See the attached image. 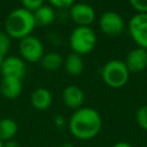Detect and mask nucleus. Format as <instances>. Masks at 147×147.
Masks as SVG:
<instances>
[{
	"mask_svg": "<svg viewBox=\"0 0 147 147\" xmlns=\"http://www.w3.org/2000/svg\"><path fill=\"white\" fill-rule=\"evenodd\" d=\"M23 90L22 79L15 77H2L0 83V92L3 98L13 100L21 95Z\"/></svg>",
	"mask_w": 147,
	"mask_h": 147,
	"instance_id": "12",
	"label": "nucleus"
},
{
	"mask_svg": "<svg viewBox=\"0 0 147 147\" xmlns=\"http://www.w3.org/2000/svg\"><path fill=\"white\" fill-rule=\"evenodd\" d=\"M48 2L51 3L53 8L67 9V8H70L75 3V0H48Z\"/></svg>",
	"mask_w": 147,
	"mask_h": 147,
	"instance_id": "21",
	"label": "nucleus"
},
{
	"mask_svg": "<svg viewBox=\"0 0 147 147\" xmlns=\"http://www.w3.org/2000/svg\"><path fill=\"white\" fill-rule=\"evenodd\" d=\"M30 101H31V106L34 109L42 111L51 107L53 96H52V93L49 92V90H47L45 87H38L32 92Z\"/></svg>",
	"mask_w": 147,
	"mask_h": 147,
	"instance_id": "13",
	"label": "nucleus"
},
{
	"mask_svg": "<svg viewBox=\"0 0 147 147\" xmlns=\"http://www.w3.org/2000/svg\"><path fill=\"white\" fill-rule=\"evenodd\" d=\"M63 57L60 53L57 52H48L46 53L42 59L40 60V65L48 71H54L57 70L59 68H61L63 65Z\"/></svg>",
	"mask_w": 147,
	"mask_h": 147,
	"instance_id": "17",
	"label": "nucleus"
},
{
	"mask_svg": "<svg viewBox=\"0 0 147 147\" xmlns=\"http://www.w3.org/2000/svg\"><path fill=\"white\" fill-rule=\"evenodd\" d=\"M33 17L37 26H47L55 21V10L52 6L42 5L33 11Z\"/></svg>",
	"mask_w": 147,
	"mask_h": 147,
	"instance_id": "14",
	"label": "nucleus"
},
{
	"mask_svg": "<svg viewBox=\"0 0 147 147\" xmlns=\"http://www.w3.org/2000/svg\"><path fill=\"white\" fill-rule=\"evenodd\" d=\"M84 100H85V95L83 90L76 85H69L64 87V90L62 91L63 103L72 110H77L82 108Z\"/></svg>",
	"mask_w": 147,
	"mask_h": 147,
	"instance_id": "11",
	"label": "nucleus"
},
{
	"mask_svg": "<svg viewBox=\"0 0 147 147\" xmlns=\"http://www.w3.org/2000/svg\"><path fill=\"white\" fill-rule=\"evenodd\" d=\"M101 77L107 86L111 88H121L127 83L130 71L126 68L124 61L110 60L103 65Z\"/></svg>",
	"mask_w": 147,
	"mask_h": 147,
	"instance_id": "4",
	"label": "nucleus"
},
{
	"mask_svg": "<svg viewBox=\"0 0 147 147\" xmlns=\"http://www.w3.org/2000/svg\"><path fill=\"white\" fill-rule=\"evenodd\" d=\"M2 147H21L20 144L17 141H15L14 139L13 140H8V141H5Z\"/></svg>",
	"mask_w": 147,
	"mask_h": 147,
	"instance_id": "23",
	"label": "nucleus"
},
{
	"mask_svg": "<svg viewBox=\"0 0 147 147\" xmlns=\"http://www.w3.org/2000/svg\"><path fill=\"white\" fill-rule=\"evenodd\" d=\"M69 16L77 26H90L95 20V10L87 3L77 2L69 8Z\"/></svg>",
	"mask_w": 147,
	"mask_h": 147,
	"instance_id": "8",
	"label": "nucleus"
},
{
	"mask_svg": "<svg viewBox=\"0 0 147 147\" xmlns=\"http://www.w3.org/2000/svg\"><path fill=\"white\" fill-rule=\"evenodd\" d=\"M69 132L79 140L95 138L102 129V118L98 110L90 107H82L72 113L68 123Z\"/></svg>",
	"mask_w": 147,
	"mask_h": 147,
	"instance_id": "1",
	"label": "nucleus"
},
{
	"mask_svg": "<svg viewBox=\"0 0 147 147\" xmlns=\"http://www.w3.org/2000/svg\"><path fill=\"white\" fill-rule=\"evenodd\" d=\"M18 51L21 57L25 62H30V63L40 62V60L45 55L44 44L39 38H37L33 34H30L20 40Z\"/></svg>",
	"mask_w": 147,
	"mask_h": 147,
	"instance_id": "5",
	"label": "nucleus"
},
{
	"mask_svg": "<svg viewBox=\"0 0 147 147\" xmlns=\"http://www.w3.org/2000/svg\"><path fill=\"white\" fill-rule=\"evenodd\" d=\"M130 72H141L147 68V49L136 47L131 49L124 61Z\"/></svg>",
	"mask_w": 147,
	"mask_h": 147,
	"instance_id": "10",
	"label": "nucleus"
},
{
	"mask_svg": "<svg viewBox=\"0 0 147 147\" xmlns=\"http://www.w3.org/2000/svg\"><path fill=\"white\" fill-rule=\"evenodd\" d=\"M2 61H3V56L0 54V68H1V64H2Z\"/></svg>",
	"mask_w": 147,
	"mask_h": 147,
	"instance_id": "25",
	"label": "nucleus"
},
{
	"mask_svg": "<svg viewBox=\"0 0 147 147\" xmlns=\"http://www.w3.org/2000/svg\"><path fill=\"white\" fill-rule=\"evenodd\" d=\"M129 33L138 47L147 49V13H137L130 18Z\"/></svg>",
	"mask_w": 147,
	"mask_h": 147,
	"instance_id": "6",
	"label": "nucleus"
},
{
	"mask_svg": "<svg viewBox=\"0 0 147 147\" xmlns=\"http://www.w3.org/2000/svg\"><path fill=\"white\" fill-rule=\"evenodd\" d=\"M0 71L2 77H15L22 79L26 74V62L18 56L3 57Z\"/></svg>",
	"mask_w": 147,
	"mask_h": 147,
	"instance_id": "9",
	"label": "nucleus"
},
{
	"mask_svg": "<svg viewBox=\"0 0 147 147\" xmlns=\"http://www.w3.org/2000/svg\"><path fill=\"white\" fill-rule=\"evenodd\" d=\"M96 44L95 31L91 26H76L69 37V46L72 53L85 55L92 52Z\"/></svg>",
	"mask_w": 147,
	"mask_h": 147,
	"instance_id": "3",
	"label": "nucleus"
},
{
	"mask_svg": "<svg viewBox=\"0 0 147 147\" xmlns=\"http://www.w3.org/2000/svg\"><path fill=\"white\" fill-rule=\"evenodd\" d=\"M33 13L20 7L13 9L5 20V32L11 39H23L32 33L36 28Z\"/></svg>",
	"mask_w": 147,
	"mask_h": 147,
	"instance_id": "2",
	"label": "nucleus"
},
{
	"mask_svg": "<svg viewBox=\"0 0 147 147\" xmlns=\"http://www.w3.org/2000/svg\"><path fill=\"white\" fill-rule=\"evenodd\" d=\"M136 121L139 127L147 131V105L141 106L138 108L136 113Z\"/></svg>",
	"mask_w": 147,
	"mask_h": 147,
	"instance_id": "18",
	"label": "nucleus"
},
{
	"mask_svg": "<svg viewBox=\"0 0 147 147\" xmlns=\"http://www.w3.org/2000/svg\"><path fill=\"white\" fill-rule=\"evenodd\" d=\"M99 25L101 31L109 37H117L124 30L123 17L113 10L105 11L99 18Z\"/></svg>",
	"mask_w": 147,
	"mask_h": 147,
	"instance_id": "7",
	"label": "nucleus"
},
{
	"mask_svg": "<svg viewBox=\"0 0 147 147\" xmlns=\"http://www.w3.org/2000/svg\"><path fill=\"white\" fill-rule=\"evenodd\" d=\"M18 132V124L15 119L6 117L0 119V140L8 141L13 140Z\"/></svg>",
	"mask_w": 147,
	"mask_h": 147,
	"instance_id": "16",
	"label": "nucleus"
},
{
	"mask_svg": "<svg viewBox=\"0 0 147 147\" xmlns=\"http://www.w3.org/2000/svg\"><path fill=\"white\" fill-rule=\"evenodd\" d=\"M65 71L70 76H79L84 70V60L82 55H78L76 53H70L64 62H63Z\"/></svg>",
	"mask_w": 147,
	"mask_h": 147,
	"instance_id": "15",
	"label": "nucleus"
},
{
	"mask_svg": "<svg viewBox=\"0 0 147 147\" xmlns=\"http://www.w3.org/2000/svg\"><path fill=\"white\" fill-rule=\"evenodd\" d=\"M137 13H147V0H129Z\"/></svg>",
	"mask_w": 147,
	"mask_h": 147,
	"instance_id": "22",
	"label": "nucleus"
},
{
	"mask_svg": "<svg viewBox=\"0 0 147 147\" xmlns=\"http://www.w3.org/2000/svg\"><path fill=\"white\" fill-rule=\"evenodd\" d=\"M111 147H133L131 144L126 142V141H118L116 144H114Z\"/></svg>",
	"mask_w": 147,
	"mask_h": 147,
	"instance_id": "24",
	"label": "nucleus"
},
{
	"mask_svg": "<svg viewBox=\"0 0 147 147\" xmlns=\"http://www.w3.org/2000/svg\"><path fill=\"white\" fill-rule=\"evenodd\" d=\"M2 145H3V141H1V140H0V147H2Z\"/></svg>",
	"mask_w": 147,
	"mask_h": 147,
	"instance_id": "26",
	"label": "nucleus"
},
{
	"mask_svg": "<svg viewBox=\"0 0 147 147\" xmlns=\"http://www.w3.org/2000/svg\"><path fill=\"white\" fill-rule=\"evenodd\" d=\"M11 45V38L5 32L0 31V54L5 57V55L8 54Z\"/></svg>",
	"mask_w": 147,
	"mask_h": 147,
	"instance_id": "19",
	"label": "nucleus"
},
{
	"mask_svg": "<svg viewBox=\"0 0 147 147\" xmlns=\"http://www.w3.org/2000/svg\"><path fill=\"white\" fill-rule=\"evenodd\" d=\"M21 2L23 5V8L32 13L44 5V0H21Z\"/></svg>",
	"mask_w": 147,
	"mask_h": 147,
	"instance_id": "20",
	"label": "nucleus"
}]
</instances>
